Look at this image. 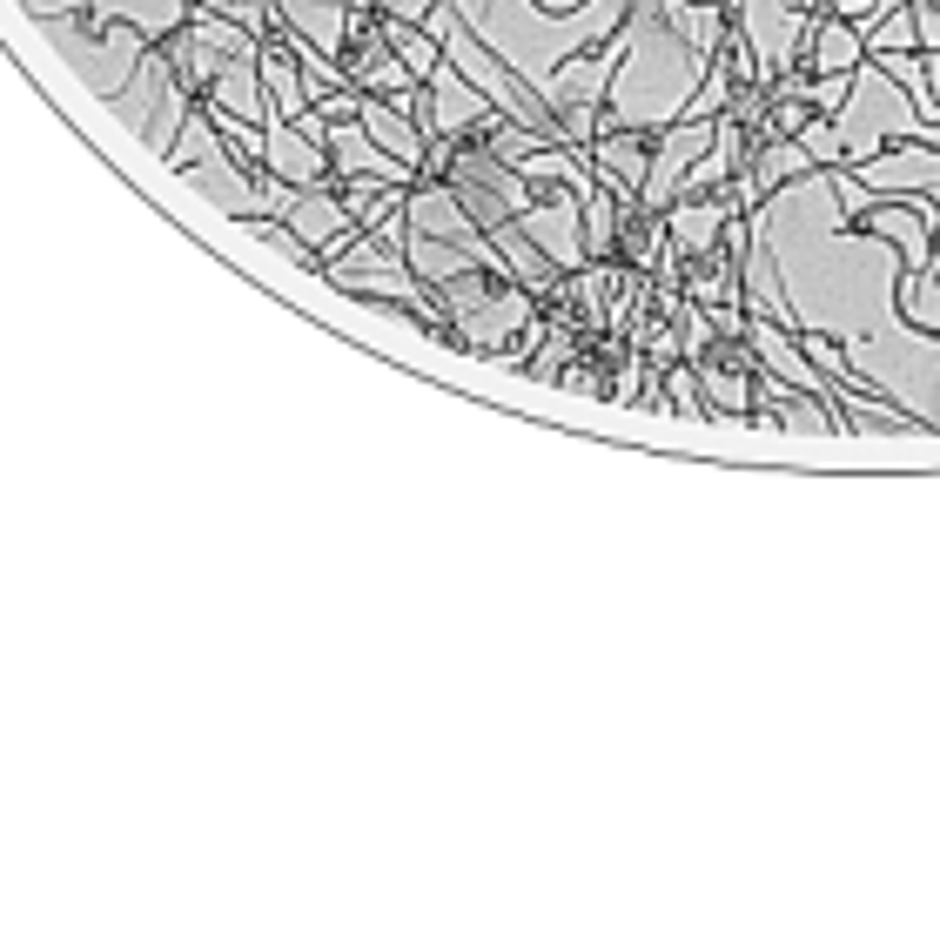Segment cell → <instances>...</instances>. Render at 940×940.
<instances>
[{"label": "cell", "mask_w": 940, "mask_h": 940, "mask_svg": "<svg viewBox=\"0 0 940 940\" xmlns=\"http://www.w3.org/2000/svg\"><path fill=\"white\" fill-rule=\"evenodd\" d=\"M619 8H625V0H591V8L571 14V21H545L538 0H457V14H464L510 67H518L538 95H545V81H551L584 41H598V34L612 28Z\"/></svg>", "instance_id": "6da1fadb"}, {"label": "cell", "mask_w": 940, "mask_h": 940, "mask_svg": "<svg viewBox=\"0 0 940 940\" xmlns=\"http://www.w3.org/2000/svg\"><path fill=\"white\" fill-rule=\"evenodd\" d=\"M41 34L61 47V61H67L81 81H88L102 102L122 88V81L141 67V54L155 47L141 28H128V21H115V14H47Z\"/></svg>", "instance_id": "7a4b0ae2"}, {"label": "cell", "mask_w": 940, "mask_h": 940, "mask_svg": "<svg viewBox=\"0 0 940 940\" xmlns=\"http://www.w3.org/2000/svg\"><path fill=\"white\" fill-rule=\"evenodd\" d=\"M189 95H196V88L176 74L168 47H148V54H141V67H135L122 88L108 95V108H115V115H122V122L148 141V148H161V155H168V148H176V135H182V122H189Z\"/></svg>", "instance_id": "3957f363"}, {"label": "cell", "mask_w": 940, "mask_h": 940, "mask_svg": "<svg viewBox=\"0 0 940 940\" xmlns=\"http://www.w3.org/2000/svg\"><path fill=\"white\" fill-rule=\"evenodd\" d=\"M329 168H336L344 182H390V189H403V182L416 176L403 155H390V148H383L363 122H350V115L329 128Z\"/></svg>", "instance_id": "277c9868"}, {"label": "cell", "mask_w": 940, "mask_h": 940, "mask_svg": "<svg viewBox=\"0 0 940 940\" xmlns=\"http://www.w3.org/2000/svg\"><path fill=\"white\" fill-rule=\"evenodd\" d=\"M538 8H578V0H538Z\"/></svg>", "instance_id": "5b68a950"}]
</instances>
